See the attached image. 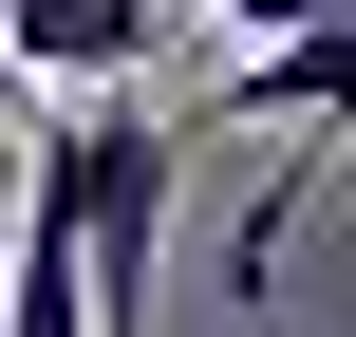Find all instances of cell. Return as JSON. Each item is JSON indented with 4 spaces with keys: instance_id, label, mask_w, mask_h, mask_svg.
Wrapping results in <instances>:
<instances>
[{
    "instance_id": "7a4b0ae2",
    "label": "cell",
    "mask_w": 356,
    "mask_h": 337,
    "mask_svg": "<svg viewBox=\"0 0 356 337\" xmlns=\"http://www.w3.org/2000/svg\"><path fill=\"white\" fill-rule=\"evenodd\" d=\"M0 337H94V244H75V188H56V169L19 188V244H0Z\"/></svg>"
},
{
    "instance_id": "3957f363",
    "label": "cell",
    "mask_w": 356,
    "mask_h": 337,
    "mask_svg": "<svg viewBox=\"0 0 356 337\" xmlns=\"http://www.w3.org/2000/svg\"><path fill=\"white\" fill-rule=\"evenodd\" d=\"M19 188H38V131H19V113H0V206H19Z\"/></svg>"
},
{
    "instance_id": "6da1fadb",
    "label": "cell",
    "mask_w": 356,
    "mask_h": 337,
    "mask_svg": "<svg viewBox=\"0 0 356 337\" xmlns=\"http://www.w3.org/2000/svg\"><path fill=\"white\" fill-rule=\"evenodd\" d=\"M150 19L169 0H0V75H38V94H131V56H150Z\"/></svg>"
}]
</instances>
